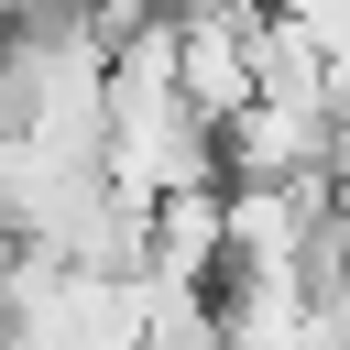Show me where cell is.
<instances>
[{
    "instance_id": "1",
    "label": "cell",
    "mask_w": 350,
    "mask_h": 350,
    "mask_svg": "<svg viewBox=\"0 0 350 350\" xmlns=\"http://www.w3.org/2000/svg\"><path fill=\"white\" fill-rule=\"evenodd\" d=\"M328 197H339V219H350V120H339V153H328Z\"/></svg>"
}]
</instances>
